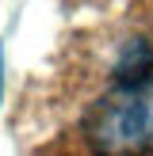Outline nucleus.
Instances as JSON below:
<instances>
[{
  "label": "nucleus",
  "instance_id": "f03ea898",
  "mask_svg": "<svg viewBox=\"0 0 153 156\" xmlns=\"http://www.w3.org/2000/svg\"><path fill=\"white\" fill-rule=\"evenodd\" d=\"M115 84L119 88H126V84H142L153 76V46L145 42V38H130V42H122L119 50V61H115Z\"/></svg>",
  "mask_w": 153,
  "mask_h": 156
},
{
  "label": "nucleus",
  "instance_id": "f257e3e1",
  "mask_svg": "<svg viewBox=\"0 0 153 156\" xmlns=\"http://www.w3.org/2000/svg\"><path fill=\"white\" fill-rule=\"evenodd\" d=\"M84 141L96 156L153 152V76L142 84H115L84 114Z\"/></svg>",
  "mask_w": 153,
  "mask_h": 156
}]
</instances>
